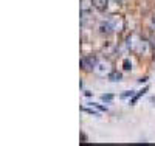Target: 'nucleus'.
<instances>
[{
  "label": "nucleus",
  "mask_w": 155,
  "mask_h": 146,
  "mask_svg": "<svg viewBox=\"0 0 155 146\" xmlns=\"http://www.w3.org/2000/svg\"><path fill=\"white\" fill-rule=\"evenodd\" d=\"M127 47L137 53H147L149 51V44L146 41H143L141 37H138L137 34H132L127 37Z\"/></svg>",
  "instance_id": "obj_1"
},
{
  "label": "nucleus",
  "mask_w": 155,
  "mask_h": 146,
  "mask_svg": "<svg viewBox=\"0 0 155 146\" xmlns=\"http://www.w3.org/2000/svg\"><path fill=\"white\" fill-rule=\"evenodd\" d=\"M93 72L99 76H106V75H110L112 73V69H110V62L106 61V59H98L96 64H95V69Z\"/></svg>",
  "instance_id": "obj_2"
},
{
  "label": "nucleus",
  "mask_w": 155,
  "mask_h": 146,
  "mask_svg": "<svg viewBox=\"0 0 155 146\" xmlns=\"http://www.w3.org/2000/svg\"><path fill=\"white\" fill-rule=\"evenodd\" d=\"M96 61H98V59L93 58V56H85V58L81 59V67H82L84 70H87V72H93Z\"/></svg>",
  "instance_id": "obj_3"
},
{
  "label": "nucleus",
  "mask_w": 155,
  "mask_h": 146,
  "mask_svg": "<svg viewBox=\"0 0 155 146\" xmlns=\"http://www.w3.org/2000/svg\"><path fill=\"white\" fill-rule=\"evenodd\" d=\"M92 2H93V6L99 11H106L109 5V0H92Z\"/></svg>",
  "instance_id": "obj_4"
},
{
  "label": "nucleus",
  "mask_w": 155,
  "mask_h": 146,
  "mask_svg": "<svg viewBox=\"0 0 155 146\" xmlns=\"http://www.w3.org/2000/svg\"><path fill=\"white\" fill-rule=\"evenodd\" d=\"M147 89H149V87H144L143 90H140L137 95H134V97L130 98V104H135V103H137V101H138V100H140V98H141V97H143V95L146 93V92H147Z\"/></svg>",
  "instance_id": "obj_5"
},
{
  "label": "nucleus",
  "mask_w": 155,
  "mask_h": 146,
  "mask_svg": "<svg viewBox=\"0 0 155 146\" xmlns=\"http://www.w3.org/2000/svg\"><path fill=\"white\" fill-rule=\"evenodd\" d=\"M82 112H85V114H88V115H93V117H99V114H101V110H98V109H95V107H82Z\"/></svg>",
  "instance_id": "obj_6"
},
{
  "label": "nucleus",
  "mask_w": 155,
  "mask_h": 146,
  "mask_svg": "<svg viewBox=\"0 0 155 146\" xmlns=\"http://www.w3.org/2000/svg\"><path fill=\"white\" fill-rule=\"evenodd\" d=\"M109 78H110V81H113V83H116V81H121V73H118V72H112L110 75H109Z\"/></svg>",
  "instance_id": "obj_7"
},
{
  "label": "nucleus",
  "mask_w": 155,
  "mask_h": 146,
  "mask_svg": "<svg viewBox=\"0 0 155 146\" xmlns=\"http://www.w3.org/2000/svg\"><path fill=\"white\" fill-rule=\"evenodd\" d=\"M88 106H92V107H95V109H98V110H101V112H107L106 106H101V104H98V103H88Z\"/></svg>",
  "instance_id": "obj_8"
},
{
  "label": "nucleus",
  "mask_w": 155,
  "mask_h": 146,
  "mask_svg": "<svg viewBox=\"0 0 155 146\" xmlns=\"http://www.w3.org/2000/svg\"><path fill=\"white\" fill-rule=\"evenodd\" d=\"M101 100H102V101H107V103H110V101L113 100V95H112V93H107V95H102V97H101Z\"/></svg>",
  "instance_id": "obj_9"
},
{
  "label": "nucleus",
  "mask_w": 155,
  "mask_h": 146,
  "mask_svg": "<svg viewBox=\"0 0 155 146\" xmlns=\"http://www.w3.org/2000/svg\"><path fill=\"white\" fill-rule=\"evenodd\" d=\"M129 97H134V90H126L124 93H121V98H129Z\"/></svg>",
  "instance_id": "obj_10"
},
{
  "label": "nucleus",
  "mask_w": 155,
  "mask_h": 146,
  "mask_svg": "<svg viewBox=\"0 0 155 146\" xmlns=\"http://www.w3.org/2000/svg\"><path fill=\"white\" fill-rule=\"evenodd\" d=\"M130 67H132L130 61H129V59H124V70H130Z\"/></svg>",
  "instance_id": "obj_11"
},
{
  "label": "nucleus",
  "mask_w": 155,
  "mask_h": 146,
  "mask_svg": "<svg viewBox=\"0 0 155 146\" xmlns=\"http://www.w3.org/2000/svg\"><path fill=\"white\" fill-rule=\"evenodd\" d=\"M113 2H116V3H120V2H121V0H113Z\"/></svg>",
  "instance_id": "obj_12"
}]
</instances>
